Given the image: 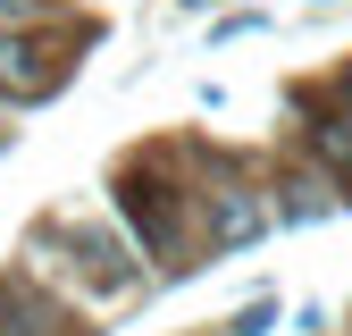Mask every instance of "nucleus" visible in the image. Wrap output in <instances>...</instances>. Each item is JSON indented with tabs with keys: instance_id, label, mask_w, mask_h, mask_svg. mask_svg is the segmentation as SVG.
I'll list each match as a JSON object with an SVG mask.
<instances>
[{
	"instance_id": "f257e3e1",
	"label": "nucleus",
	"mask_w": 352,
	"mask_h": 336,
	"mask_svg": "<svg viewBox=\"0 0 352 336\" xmlns=\"http://www.w3.org/2000/svg\"><path fill=\"white\" fill-rule=\"evenodd\" d=\"M243 235H260V210L243 193H227V202H218V244H243Z\"/></svg>"
},
{
	"instance_id": "20e7f679",
	"label": "nucleus",
	"mask_w": 352,
	"mask_h": 336,
	"mask_svg": "<svg viewBox=\"0 0 352 336\" xmlns=\"http://www.w3.org/2000/svg\"><path fill=\"white\" fill-rule=\"evenodd\" d=\"M344 93H352V84H344Z\"/></svg>"
},
{
	"instance_id": "7ed1b4c3",
	"label": "nucleus",
	"mask_w": 352,
	"mask_h": 336,
	"mask_svg": "<svg viewBox=\"0 0 352 336\" xmlns=\"http://www.w3.org/2000/svg\"><path fill=\"white\" fill-rule=\"evenodd\" d=\"M269 319H277V303H252V311L235 319V336H260V328H269Z\"/></svg>"
},
{
	"instance_id": "f03ea898",
	"label": "nucleus",
	"mask_w": 352,
	"mask_h": 336,
	"mask_svg": "<svg viewBox=\"0 0 352 336\" xmlns=\"http://www.w3.org/2000/svg\"><path fill=\"white\" fill-rule=\"evenodd\" d=\"M0 84H9V93H42V67H34L25 42H9V51H0Z\"/></svg>"
}]
</instances>
